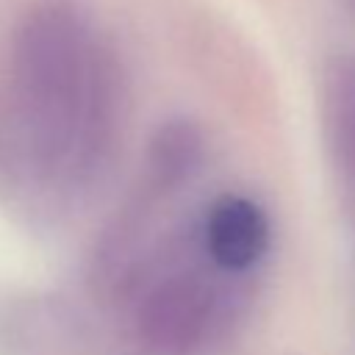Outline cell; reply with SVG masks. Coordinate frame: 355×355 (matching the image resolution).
<instances>
[{"instance_id": "obj_1", "label": "cell", "mask_w": 355, "mask_h": 355, "mask_svg": "<svg viewBox=\"0 0 355 355\" xmlns=\"http://www.w3.org/2000/svg\"><path fill=\"white\" fill-rule=\"evenodd\" d=\"M128 119L125 67L78 0H39L17 28L0 164L28 191L75 200L111 169Z\"/></svg>"}, {"instance_id": "obj_2", "label": "cell", "mask_w": 355, "mask_h": 355, "mask_svg": "<svg viewBox=\"0 0 355 355\" xmlns=\"http://www.w3.org/2000/svg\"><path fill=\"white\" fill-rule=\"evenodd\" d=\"M252 277L214 266L200 244L150 250L122 297L130 300V336L144 355H200L219 347L247 319Z\"/></svg>"}, {"instance_id": "obj_3", "label": "cell", "mask_w": 355, "mask_h": 355, "mask_svg": "<svg viewBox=\"0 0 355 355\" xmlns=\"http://www.w3.org/2000/svg\"><path fill=\"white\" fill-rule=\"evenodd\" d=\"M197 244L222 272L255 277L272 247V219L255 197L230 191L205 208Z\"/></svg>"}, {"instance_id": "obj_4", "label": "cell", "mask_w": 355, "mask_h": 355, "mask_svg": "<svg viewBox=\"0 0 355 355\" xmlns=\"http://www.w3.org/2000/svg\"><path fill=\"white\" fill-rule=\"evenodd\" d=\"M319 119L327 161L347 194L355 197V50L336 53L322 72Z\"/></svg>"}, {"instance_id": "obj_5", "label": "cell", "mask_w": 355, "mask_h": 355, "mask_svg": "<svg viewBox=\"0 0 355 355\" xmlns=\"http://www.w3.org/2000/svg\"><path fill=\"white\" fill-rule=\"evenodd\" d=\"M205 158H208V141L194 119L189 116L164 119L147 141L139 183L153 189L158 197L169 200L186 183H191V178L200 175Z\"/></svg>"}, {"instance_id": "obj_6", "label": "cell", "mask_w": 355, "mask_h": 355, "mask_svg": "<svg viewBox=\"0 0 355 355\" xmlns=\"http://www.w3.org/2000/svg\"><path fill=\"white\" fill-rule=\"evenodd\" d=\"M341 6H344V11H347V14L355 19V0H341Z\"/></svg>"}]
</instances>
